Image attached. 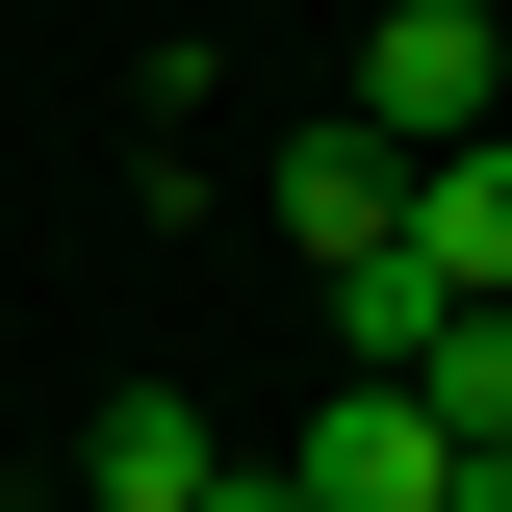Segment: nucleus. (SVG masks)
I'll use <instances>...</instances> for the list:
<instances>
[{
	"mask_svg": "<svg viewBox=\"0 0 512 512\" xmlns=\"http://www.w3.org/2000/svg\"><path fill=\"white\" fill-rule=\"evenodd\" d=\"M205 512H308V487H282V461H231V487H205Z\"/></svg>",
	"mask_w": 512,
	"mask_h": 512,
	"instance_id": "nucleus-7",
	"label": "nucleus"
},
{
	"mask_svg": "<svg viewBox=\"0 0 512 512\" xmlns=\"http://www.w3.org/2000/svg\"><path fill=\"white\" fill-rule=\"evenodd\" d=\"M256 205H282V256L333 282V256L410 231V154H384V128H282V154H256Z\"/></svg>",
	"mask_w": 512,
	"mask_h": 512,
	"instance_id": "nucleus-2",
	"label": "nucleus"
},
{
	"mask_svg": "<svg viewBox=\"0 0 512 512\" xmlns=\"http://www.w3.org/2000/svg\"><path fill=\"white\" fill-rule=\"evenodd\" d=\"M410 256H436V308H512V128L410 154Z\"/></svg>",
	"mask_w": 512,
	"mask_h": 512,
	"instance_id": "nucleus-5",
	"label": "nucleus"
},
{
	"mask_svg": "<svg viewBox=\"0 0 512 512\" xmlns=\"http://www.w3.org/2000/svg\"><path fill=\"white\" fill-rule=\"evenodd\" d=\"M436 410H410V384H333V410H308V436H282V487H308V512H436Z\"/></svg>",
	"mask_w": 512,
	"mask_h": 512,
	"instance_id": "nucleus-3",
	"label": "nucleus"
},
{
	"mask_svg": "<svg viewBox=\"0 0 512 512\" xmlns=\"http://www.w3.org/2000/svg\"><path fill=\"white\" fill-rule=\"evenodd\" d=\"M0 512H26V487H0Z\"/></svg>",
	"mask_w": 512,
	"mask_h": 512,
	"instance_id": "nucleus-8",
	"label": "nucleus"
},
{
	"mask_svg": "<svg viewBox=\"0 0 512 512\" xmlns=\"http://www.w3.org/2000/svg\"><path fill=\"white\" fill-rule=\"evenodd\" d=\"M231 487V436H205L180 384H103V436H77V512H205Z\"/></svg>",
	"mask_w": 512,
	"mask_h": 512,
	"instance_id": "nucleus-4",
	"label": "nucleus"
},
{
	"mask_svg": "<svg viewBox=\"0 0 512 512\" xmlns=\"http://www.w3.org/2000/svg\"><path fill=\"white\" fill-rule=\"evenodd\" d=\"M333 128H384V154H461V128H512V26H487V0H384Z\"/></svg>",
	"mask_w": 512,
	"mask_h": 512,
	"instance_id": "nucleus-1",
	"label": "nucleus"
},
{
	"mask_svg": "<svg viewBox=\"0 0 512 512\" xmlns=\"http://www.w3.org/2000/svg\"><path fill=\"white\" fill-rule=\"evenodd\" d=\"M410 410H436V436H512V308H436V359H410Z\"/></svg>",
	"mask_w": 512,
	"mask_h": 512,
	"instance_id": "nucleus-6",
	"label": "nucleus"
}]
</instances>
